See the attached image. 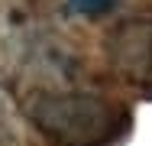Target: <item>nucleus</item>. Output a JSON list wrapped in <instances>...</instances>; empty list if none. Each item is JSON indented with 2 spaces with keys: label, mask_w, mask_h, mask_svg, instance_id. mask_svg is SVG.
<instances>
[{
  "label": "nucleus",
  "mask_w": 152,
  "mask_h": 146,
  "mask_svg": "<svg viewBox=\"0 0 152 146\" xmlns=\"http://www.w3.org/2000/svg\"><path fill=\"white\" fill-rule=\"evenodd\" d=\"M29 120L65 146H107L126 130L120 104L84 91H42L29 101Z\"/></svg>",
  "instance_id": "obj_1"
},
{
  "label": "nucleus",
  "mask_w": 152,
  "mask_h": 146,
  "mask_svg": "<svg viewBox=\"0 0 152 146\" xmlns=\"http://www.w3.org/2000/svg\"><path fill=\"white\" fill-rule=\"evenodd\" d=\"M107 58L133 85L152 88V20H126L107 39Z\"/></svg>",
  "instance_id": "obj_2"
},
{
  "label": "nucleus",
  "mask_w": 152,
  "mask_h": 146,
  "mask_svg": "<svg viewBox=\"0 0 152 146\" xmlns=\"http://www.w3.org/2000/svg\"><path fill=\"white\" fill-rule=\"evenodd\" d=\"M117 0H71V7L78 13H88V16H97V13H107Z\"/></svg>",
  "instance_id": "obj_3"
}]
</instances>
